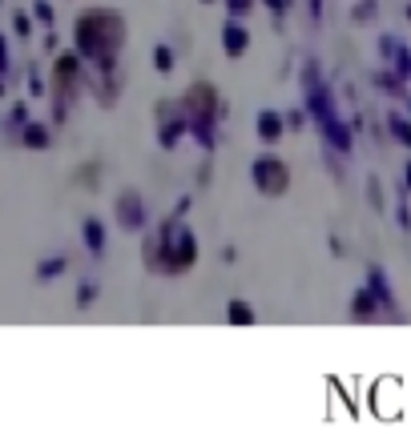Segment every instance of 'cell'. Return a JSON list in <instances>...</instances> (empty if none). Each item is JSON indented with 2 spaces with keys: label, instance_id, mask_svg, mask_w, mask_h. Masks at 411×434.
<instances>
[{
  "label": "cell",
  "instance_id": "6da1fadb",
  "mask_svg": "<svg viewBox=\"0 0 411 434\" xmlns=\"http://www.w3.org/2000/svg\"><path fill=\"white\" fill-rule=\"evenodd\" d=\"M391 129H395V137H399L403 145H411V125H407V121H399V117H391Z\"/></svg>",
  "mask_w": 411,
  "mask_h": 434
},
{
  "label": "cell",
  "instance_id": "7a4b0ae2",
  "mask_svg": "<svg viewBox=\"0 0 411 434\" xmlns=\"http://www.w3.org/2000/svg\"><path fill=\"white\" fill-rule=\"evenodd\" d=\"M407 185H411V165H407Z\"/></svg>",
  "mask_w": 411,
  "mask_h": 434
}]
</instances>
